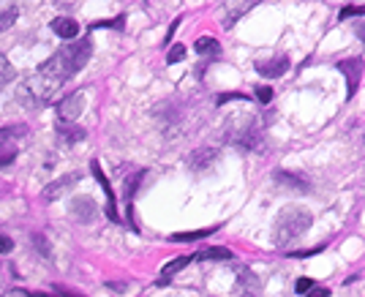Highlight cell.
<instances>
[{
	"mask_svg": "<svg viewBox=\"0 0 365 297\" xmlns=\"http://www.w3.org/2000/svg\"><path fill=\"white\" fill-rule=\"evenodd\" d=\"M11 80H14V66L9 63V58H6V55H0V87H6Z\"/></svg>",
	"mask_w": 365,
	"mask_h": 297,
	"instance_id": "obj_19",
	"label": "cell"
},
{
	"mask_svg": "<svg viewBox=\"0 0 365 297\" xmlns=\"http://www.w3.org/2000/svg\"><path fill=\"white\" fill-rule=\"evenodd\" d=\"M308 297H330V289H327V286H311V289H308Z\"/></svg>",
	"mask_w": 365,
	"mask_h": 297,
	"instance_id": "obj_26",
	"label": "cell"
},
{
	"mask_svg": "<svg viewBox=\"0 0 365 297\" xmlns=\"http://www.w3.org/2000/svg\"><path fill=\"white\" fill-rule=\"evenodd\" d=\"M55 87H58V82H52L50 77H44V74H31L25 82H22V87L17 90V99L19 104H25L28 109H36V107H41V104H47V101L52 99V93H55Z\"/></svg>",
	"mask_w": 365,
	"mask_h": 297,
	"instance_id": "obj_3",
	"label": "cell"
},
{
	"mask_svg": "<svg viewBox=\"0 0 365 297\" xmlns=\"http://www.w3.org/2000/svg\"><path fill=\"white\" fill-rule=\"evenodd\" d=\"M14 22H17V9H6V11L0 14V33H3V31H9Z\"/></svg>",
	"mask_w": 365,
	"mask_h": 297,
	"instance_id": "obj_22",
	"label": "cell"
},
{
	"mask_svg": "<svg viewBox=\"0 0 365 297\" xmlns=\"http://www.w3.org/2000/svg\"><path fill=\"white\" fill-rule=\"evenodd\" d=\"M33 243H36V248H38L41 254H47V256H50V243H47V237H41V234H33Z\"/></svg>",
	"mask_w": 365,
	"mask_h": 297,
	"instance_id": "obj_25",
	"label": "cell"
},
{
	"mask_svg": "<svg viewBox=\"0 0 365 297\" xmlns=\"http://www.w3.org/2000/svg\"><path fill=\"white\" fill-rule=\"evenodd\" d=\"M354 14H360V17H365V9H354V6H347V9L341 11V19L354 17Z\"/></svg>",
	"mask_w": 365,
	"mask_h": 297,
	"instance_id": "obj_29",
	"label": "cell"
},
{
	"mask_svg": "<svg viewBox=\"0 0 365 297\" xmlns=\"http://www.w3.org/2000/svg\"><path fill=\"white\" fill-rule=\"evenodd\" d=\"M194 50L200 52V55H218L221 52V47H218L216 38H210V36H202L200 41H197V47Z\"/></svg>",
	"mask_w": 365,
	"mask_h": 297,
	"instance_id": "obj_15",
	"label": "cell"
},
{
	"mask_svg": "<svg viewBox=\"0 0 365 297\" xmlns=\"http://www.w3.org/2000/svg\"><path fill=\"white\" fill-rule=\"evenodd\" d=\"M52 31H55V36H60V38H77L80 36V25H77V19L71 17H58L52 19Z\"/></svg>",
	"mask_w": 365,
	"mask_h": 297,
	"instance_id": "obj_10",
	"label": "cell"
},
{
	"mask_svg": "<svg viewBox=\"0 0 365 297\" xmlns=\"http://www.w3.org/2000/svg\"><path fill=\"white\" fill-rule=\"evenodd\" d=\"M335 68L347 77V99H352V96L357 93L360 77H363V60H360V58H349V60H341Z\"/></svg>",
	"mask_w": 365,
	"mask_h": 297,
	"instance_id": "obj_5",
	"label": "cell"
},
{
	"mask_svg": "<svg viewBox=\"0 0 365 297\" xmlns=\"http://www.w3.org/2000/svg\"><path fill=\"white\" fill-rule=\"evenodd\" d=\"M311 286H314V281L311 279H298V286H295V289H298L300 295H308V289H311Z\"/></svg>",
	"mask_w": 365,
	"mask_h": 297,
	"instance_id": "obj_28",
	"label": "cell"
},
{
	"mask_svg": "<svg viewBox=\"0 0 365 297\" xmlns=\"http://www.w3.org/2000/svg\"><path fill=\"white\" fill-rule=\"evenodd\" d=\"M276 180L286 183V185H295V188H300V191H305V188H308V183L300 180L298 175H292V172H276Z\"/></svg>",
	"mask_w": 365,
	"mask_h": 297,
	"instance_id": "obj_20",
	"label": "cell"
},
{
	"mask_svg": "<svg viewBox=\"0 0 365 297\" xmlns=\"http://www.w3.org/2000/svg\"><path fill=\"white\" fill-rule=\"evenodd\" d=\"M77 180H80V175H77V172H74V175H66V178H58L55 183L44 185V194H41V197L47 199V202H55V199L63 197V194H66L68 188H71Z\"/></svg>",
	"mask_w": 365,
	"mask_h": 297,
	"instance_id": "obj_7",
	"label": "cell"
},
{
	"mask_svg": "<svg viewBox=\"0 0 365 297\" xmlns=\"http://www.w3.org/2000/svg\"><path fill=\"white\" fill-rule=\"evenodd\" d=\"M197 259H202V262H213V259H234V251H232V248L216 246V248H207V251H202Z\"/></svg>",
	"mask_w": 365,
	"mask_h": 297,
	"instance_id": "obj_14",
	"label": "cell"
},
{
	"mask_svg": "<svg viewBox=\"0 0 365 297\" xmlns=\"http://www.w3.org/2000/svg\"><path fill=\"white\" fill-rule=\"evenodd\" d=\"M311 224H314V215L308 213L305 207H298V205L283 207L281 213H278V218H276V230H273L276 246H286L289 240L300 237Z\"/></svg>",
	"mask_w": 365,
	"mask_h": 297,
	"instance_id": "obj_2",
	"label": "cell"
},
{
	"mask_svg": "<svg viewBox=\"0 0 365 297\" xmlns=\"http://www.w3.org/2000/svg\"><path fill=\"white\" fill-rule=\"evenodd\" d=\"M256 71L262 74V77H270V80H276V77H281L289 71V58H273V60H262V63H256Z\"/></svg>",
	"mask_w": 365,
	"mask_h": 297,
	"instance_id": "obj_9",
	"label": "cell"
},
{
	"mask_svg": "<svg viewBox=\"0 0 365 297\" xmlns=\"http://www.w3.org/2000/svg\"><path fill=\"white\" fill-rule=\"evenodd\" d=\"M188 262H191V256H178V259H172V262L161 270V276H158V286H166V284H169V279H172L175 273H180Z\"/></svg>",
	"mask_w": 365,
	"mask_h": 297,
	"instance_id": "obj_13",
	"label": "cell"
},
{
	"mask_svg": "<svg viewBox=\"0 0 365 297\" xmlns=\"http://www.w3.org/2000/svg\"><path fill=\"white\" fill-rule=\"evenodd\" d=\"M58 136H60L63 142H68V145H74V142H82L85 139V129H80V126H68L63 120H58Z\"/></svg>",
	"mask_w": 365,
	"mask_h": 297,
	"instance_id": "obj_12",
	"label": "cell"
},
{
	"mask_svg": "<svg viewBox=\"0 0 365 297\" xmlns=\"http://www.w3.org/2000/svg\"><path fill=\"white\" fill-rule=\"evenodd\" d=\"M182 58H185V47L182 44H175L172 50L166 52V63H180Z\"/></svg>",
	"mask_w": 365,
	"mask_h": 297,
	"instance_id": "obj_23",
	"label": "cell"
},
{
	"mask_svg": "<svg viewBox=\"0 0 365 297\" xmlns=\"http://www.w3.org/2000/svg\"><path fill=\"white\" fill-rule=\"evenodd\" d=\"M17 158V145L14 142H6V139H0V166L11 164Z\"/></svg>",
	"mask_w": 365,
	"mask_h": 297,
	"instance_id": "obj_16",
	"label": "cell"
},
{
	"mask_svg": "<svg viewBox=\"0 0 365 297\" xmlns=\"http://www.w3.org/2000/svg\"><path fill=\"white\" fill-rule=\"evenodd\" d=\"M99 213V207H96V202L90 197H77L71 202V215L80 221V224H90L93 218Z\"/></svg>",
	"mask_w": 365,
	"mask_h": 297,
	"instance_id": "obj_6",
	"label": "cell"
},
{
	"mask_svg": "<svg viewBox=\"0 0 365 297\" xmlns=\"http://www.w3.org/2000/svg\"><path fill=\"white\" fill-rule=\"evenodd\" d=\"M273 96H276L273 87H267V85H259V87H256V99H259V104H270Z\"/></svg>",
	"mask_w": 365,
	"mask_h": 297,
	"instance_id": "obj_24",
	"label": "cell"
},
{
	"mask_svg": "<svg viewBox=\"0 0 365 297\" xmlns=\"http://www.w3.org/2000/svg\"><path fill=\"white\" fill-rule=\"evenodd\" d=\"M213 158H216V153H213V150H197V153L191 156V161H188V164L194 166V169H205Z\"/></svg>",
	"mask_w": 365,
	"mask_h": 297,
	"instance_id": "obj_17",
	"label": "cell"
},
{
	"mask_svg": "<svg viewBox=\"0 0 365 297\" xmlns=\"http://www.w3.org/2000/svg\"><path fill=\"white\" fill-rule=\"evenodd\" d=\"M90 169H93L96 180L101 183V188H104V194H107V213H109V221H120V218H117V210H115V194H112V185H109V180H107V175L101 172V164L99 161H93Z\"/></svg>",
	"mask_w": 365,
	"mask_h": 297,
	"instance_id": "obj_8",
	"label": "cell"
},
{
	"mask_svg": "<svg viewBox=\"0 0 365 297\" xmlns=\"http://www.w3.org/2000/svg\"><path fill=\"white\" fill-rule=\"evenodd\" d=\"M178 25H180V19H175V22L169 25V31H166V44H169V38H172V33L178 31Z\"/></svg>",
	"mask_w": 365,
	"mask_h": 297,
	"instance_id": "obj_31",
	"label": "cell"
},
{
	"mask_svg": "<svg viewBox=\"0 0 365 297\" xmlns=\"http://www.w3.org/2000/svg\"><path fill=\"white\" fill-rule=\"evenodd\" d=\"M240 284H243V292L246 295H256L259 292V281H256V276L251 273V270H240Z\"/></svg>",
	"mask_w": 365,
	"mask_h": 297,
	"instance_id": "obj_18",
	"label": "cell"
},
{
	"mask_svg": "<svg viewBox=\"0 0 365 297\" xmlns=\"http://www.w3.org/2000/svg\"><path fill=\"white\" fill-rule=\"evenodd\" d=\"M357 31H360V36H363V38H365V22H363V25H360V28H357Z\"/></svg>",
	"mask_w": 365,
	"mask_h": 297,
	"instance_id": "obj_32",
	"label": "cell"
},
{
	"mask_svg": "<svg viewBox=\"0 0 365 297\" xmlns=\"http://www.w3.org/2000/svg\"><path fill=\"white\" fill-rule=\"evenodd\" d=\"M90 55H93V41H90V38H80V41H74V44H66L63 50H58L50 60H44L41 68H38V74L50 77L52 82L71 80L77 71H82V68L87 66Z\"/></svg>",
	"mask_w": 365,
	"mask_h": 297,
	"instance_id": "obj_1",
	"label": "cell"
},
{
	"mask_svg": "<svg viewBox=\"0 0 365 297\" xmlns=\"http://www.w3.org/2000/svg\"><path fill=\"white\" fill-rule=\"evenodd\" d=\"M85 109V90H77V93H68L66 99L58 104V117L63 123H74L77 117L82 115Z\"/></svg>",
	"mask_w": 365,
	"mask_h": 297,
	"instance_id": "obj_4",
	"label": "cell"
},
{
	"mask_svg": "<svg viewBox=\"0 0 365 297\" xmlns=\"http://www.w3.org/2000/svg\"><path fill=\"white\" fill-rule=\"evenodd\" d=\"M218 227H205V230H197V232H178V234H172L169 240L172 243H194V240H205V237H210V234H216Z\"/></svg>",
	"mask_w": 365,
	"mask_h": 297,
	"instance_id": "obj_11",
	"label": "cell"
},
{
	"mask_svg": "<svg viewBox=\"0 0 365 297\" xmlns=\"http://www.w3.org/2000/svg\"><path fill=\"white\" fill-rule=\"evenodd\" d=\"M142 178H145V172H136V175H131V178L126 180V202H129V205H131L134 194H136V185L142 183Z\"/></svg>",
	"mask_w": 365,
	"mask_h": 297,
	"instance_id": "obj_21",
	"label": "cell"
},
{
	"mask_svg": "<svg viewBox=\"0 0 365 297\" xmlns=\"http://www.w3.org/2000/svg\"><path fill=\"white\" fill-rule=\"evenodd\" d=\"M11 248H14V240H11V237H6V234H0V256H3V254H9Z\"/></svg>",
	"mask_w": 365,
	"mask_h": 297,
	"instance_id": "obj_27",
	"label": "cell"
},
{
	"mask_svg": "<svg viewBox=\"0 0 365 297\" xmlns=\"http://www.w3.org/2000/svg\"><path fill=\"white\" fill-rule=\"evenodd\" d=\"M237 99H246L240 93H227V96H218V104H227V101H237Z\"/></svg>",
	"mask_w": 365,
	"mask_h": 297,
	"instance_id": "obj_30",
	"label": "cell"
}]
</instances>
